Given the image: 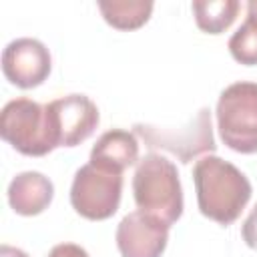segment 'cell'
<instances>
[{"label": "cell", "instance_id": "277c9868", "mask_svg": "<svg viewBox=\"0 0 257 257\" xmlns=\"http://www.w3.org/2000/svg\"><path fill=\"white\" fill-rule=\"evenodd\" d=\"M0 137L26 157H44L56 149L46 104L26 96L12 98L2 106Z\"/></svg>", "mask_w": 257, "mask_h": 257}, {"label": "cell", "instance_id": "e0dca14e", "mask_svg": "<svg viewBox=\"0 0 257 257\" xmlns=\"http://www.w3.org/2000/svg\"><path fill=\"white\" fill-rule=\"evenodd\" d=\"M0 257H28L26 251L18 249V247H12V245H0Z\"/></svg>", "mask_w": 257, "mask_h": 257}, {"label": "cell", "instance_id": "30bf717a", "mask_svg": "<svg viewBox=\"0 0 257 257\" xmlns=\"http://www.w3.org/2000/svg\"><path fill=\"white\" fill-rule=\"evenodd\" d=\"M6 195L8 205L14 213L22 217H34L48 209V205L52 203L54 185L46 175L38 171H24L8 183Z\"/></svg>", "mask_w": 257, "mask_h": 257}, {"label": "cell", "instance_id": "8fae6325", "mask_svg": "<svg viewBox=\"0 0 257 257\" xmlns=\"http://www.w3.org/2000/svg\"><path fill=\"white\" fill-rule=\"evenodd\" d=\"M90 163L122 175L124 169L139 163V141L135 133L124 128H110L102 133L90 149Z\"/></svg>", "mask_w": 257, "mask_h": 257}, {"label": "cell", "instance_id": "3957f363", "mask_svg": "<svg viewBox=\"0 0 257 257\" xmlns=\"http://www.w3.org/2000/svg\"><path fill=\"white\" fill-rule=\"evenodd\" d=\"M221 141L235 153H257V82L239 80L221 90L217 108Z\"/></svg>", "mask_w": 257, "mask_h": 257}, {"label": "cell", "instance_id": "7a4b0ae2", "mask_svg": "<svg viewBox=\"0 0 257 257\" xmlns=\"http://www.w3.org/2000/svg\"><path fill=\"white\" fill-rule=\"evenodd\" d=\"M133 197L141 211L159 217L169 227L183 215V187L177 165L159 153L139 159L133 175Z\"/></svg>", "mask_w": 257, "mask_h": 257}, {"label": "cell", "instance_id": "ba28073f", "mask_svg": "<svg viewBox=\"0 0 257 257\" xmlns=\"http://www.w3.org/2000/svg\"><path fill=\"white\" fill-rule=\"evenodd\" d=\"M52 68V56L48 48L30 36L14 38L2 50V72L18 88L40 86Z\"/></svg>", "mask_w": 257, "mask_h": 257}, {"label": "cell", "instance_id": "7c38bea8", "mask_svg": "<svg viewBox=\"0 0 257 257\" xmlns=\"http://www.w3.org/2000/svg\"><path fill=\"white\" fill-rule=\"evenodd\" d=\"M151 0H122V2H98L102 18L116 30H135L141 28L153 12Z\"/></svg>", "mask_w": 257, "mask_h": 257}, {"label": "cell", "instance_id": "52a82bcc", "mask_svg": "<svg viewBox=\"0 0 257 257\" xmlns=\"http://www.w3.org/2000/svg\"><path fill=\"white\" fill-rule=\"evenodd\" d=\"M46 114L56 147H76L98 126L100 114L86 94H66L46 104Z\"/></svg>", "mask_w": 257, "mask_h": 257}, {"label": "cell", "instance_id": "5bb4252c", "mask_svg": "<svg viewBox=\"0 0 257 257\" xmlns=\"http://www.w3.org/2000/svg\"><path fill=\"white\" fill-rule=\"evenodd\" d=\"M229 52L245 66L257 64V0L247 2V16L229 38Z\"/></svg>", "mask_w": 257, "mask_h": 257}, {"label": "cell", "instance_id": "5b68a950", "mask_svg": "<svg viewBox=\"0 0 257 257\" xmlns=\"http://www.w3.org/2000/svg\"><path fill=\"white\" fill-rule=\"evenodd\" d=\"M135 135L145 141L149 149H161L175 155L181 163H191L195 157L213 155L217 145L213 137L211 110L207 106L199 108V112L183 126H155L149 122H137Z\"/></svg>", "mask_w": 257, "mask_h": 257}, {"label": "cell", "instance_id": "2e32d148", "mask_svg": "<svg viewBox=\"0 0 257 257\" xmlns=\"http://www.w3.org/2000/svg\"><path fill=\"white\" fill-rule=\"evenodd\" d=\"M48 257H90L88 251L76 243H58L48 251Z\"/></svg>", "mask_w": 257, "mask_h": 257}, {"label": "cell", "instance_id": "6da1fadb", "mask_svg": "<svg viewBox=\"0 0 257 257\" xmlns=\"http://www.w3.org/2000/svg\"><path fill=\"white\" fill-rule=\"evenodd\" d=\"M193 183L201 215L223 227L239 219L253 193L245 173L217 155H205L195 163Z\"/></svg>", "mask_w": 257, "mask_h": 257}, {"label": "cell", "instance_id": "9a60e30c", "mask_svg": "<svg viewBox=\"0 0 257 257\" xmlns=\"http://www.w3.org/2000/svg\"><path fill=\"white\" fill-rule=\"evenodd\" d=\"M241 237L247 243V247L257 249V205L251 209V213L243 221V225H241Z\"/></svg>", "mask_w": 257, "mask_h": 257}, {"label": "cell", "instance_id": "4fadbf2b", "mask_svg": "<svg viewBox=\"0 0 257 257\" xmlns=\"http://www.w3.org/2000/svg\"><path fill=\"white\" fill-rule=\"evenodd\" d=\"M191 8L203 32L221 34L235 22L241 4L237 0H195Z\"/></svg>", "mask_w": 257, "mask_h": 257}, {"label": "cell", "instance_id": "9c48e42d", "mask_svg": "<svg viewBox=\"0 0 257 257\" xmlns=\"http://www.w3.org/2000/svg\"><path fill=\"white\" fill-rule=\"evenodd\" d=\"M169 225L141 209L124 215L116 227V247L122 257H161L169 241Z\"/></svg>", "mask_w": 257, "mask_h": 257}, {"label": "cell", "instance_id": "8992f818", "mask_svg": "<svg viewBox=\"0 0 257 257\" xmlns=\"http://www.w3.org/2000/svg\"><path fill=\"white\" fill-rule=\"evenodd\" d=\"M122 197V175L100 169L92 163L82 165L70 185L72 209L88 221H104L118 211Z\"/></svg>", "mask_w": 257, "mask_h": 257}]
</instances>
